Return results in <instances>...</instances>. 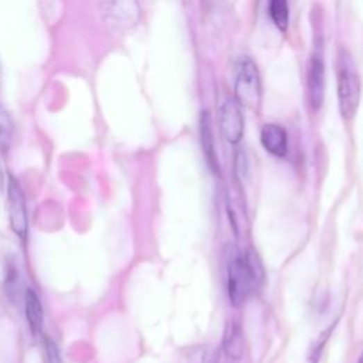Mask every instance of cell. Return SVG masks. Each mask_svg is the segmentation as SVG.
<instances>
[{
  "label": "cell",
  "instance_id": "1",
  "mask_svg": "<svg viewBox=\"0 0 363 363\" xmlns=\"http://www.w3.org/2000/svg\"><path fill=\"white\" fill-rule=\"evenodd\" d=\"M264 284V269L258 255L247 250L236 254L227 267V292L232 305L242 307L258 294Z\"/></svg>",
  "mask_w": 363,
  "mask_h": 363
},
{
  "label": "cell",
  "instance_id": "2",
  "mask_svg": "<svg viewBox=\"0 0 363 363\" xmlns=\"http://www.w3.org/2000/svg\"><path fill=\"white\" fill-rule=\"evenodd\" d=\"M338 103L341 115L345 119L353 118L360 101V77L356 64L348 50L342 49L337 61Z\"/></svg>",
  "mask_w": 363,
  "mask_h": 363
},
{
  "label": "cell",
  "instance_id": "3",
  "mask_svg": "<svg viewBox=\"0 0 363 363\" xmlns=\"http://www.w3.org/2000/svg\"><path fill=\"white\" fill-rule=\"evenodd\" d=\"M236 100L240 105L257 108L261 101V80L257 64L247 56L236 62Z\"/></svg>",
  "mask_w": 363,
  "mask_h": 363
},
{
  "label": "cell",
  "instance_id": "4",
  "mask_svg": "<svg viewBox=\"0 0 363 363\" xmlns=\"http://www.w3.org/2000/svg\"><path fill=\"white\" fill-rule=\"evenodd\" d=\"M8 212L12 230L22 240H26L28 230L26 197L19 182L13 176L9 178L8 186Z\"/></svg>",
  "mask_w": 363,
  "mask_h": 363
},
{
  "label": "cell",
  "instance_id": "5",
  "mask_svg": "<svg viewBox=\"0 0 363 363\" xmlns=\"http://www.w3.org/2000/svg\"><path fill=\"white\" fill-rule=\"evenodd\" d=\"M220 130L230 144H239L244 134V115L237 100H226L220 108Z\"/></svg>",
  "mask_w": 363,
  "mask_h": 363
},
{
  "label": "cell",
  "instance_id": "6",
  "mask_svg": "<svg viewBox=\"0 0 363 363\" xmlns=\"http://www.w3.org/2000/svg\"><path fill=\"white\" fill-rule=\"evenodd\" d=\"M325 94V62L322 53L316 49L312 54L310 71H308V95L310 103L314 110H319L323 103Z\"/></svg>",
  "mask_w": 363,
  "mask_h": 363
},
{
  "label": "cell",
  "instance_id": "7",
  "mask_svg": "<svg viewBox=\"0 0 363 363\" xmlns=\"http://www.w3.org/2000/svg\"><path fill=\"white\" fill-rule=\"evenodd\" d=\"M261 144L269 153L284 158L288 152V134L278 124H266L260 134Z\"/></svg>",
  "mask_w": 363,
  "mask_h": 363
},
{
  "label": "cell",
  "instance_id": "8",
  "mask_svg": "<svg viewBox=\"0 0 363 363\" xmlns=\"http://www.w3.org/2000/svg\"><path fill=\"white\" fill-rule=\"evenodd\" d=\"M24 312L33 335H42L44 328V311L37 294L30 288L24 294Z\"/></svg>",
  "mask_w": 363,
  "mask_h": 363
},
{
  "label": "cell",
  "instance_id": "9",
  "mask_svg": "<svg viewBox=\"0 0 363 363\" xmlns=\"http://www.w3.org/2000/svg\"><path fill=\"white\" fill-rule=\"evenodd\" d=\"M199 124H201V128H199L201 142H202L205 156L208 159L210 169L213 172H219V162H217V156H216L214 140H213V132H212V119L206 111L202 112Z\"/></svg>",
  "mask_w": 363,
  "mask_h": 363
},
{
  "label": "cell",
  "instance_id": "10",
  "mask_svg": "<svg viewBox=\"0 0 363 363\" xmlns=\"http://www.w3.org/2000/svg\"><path fill=\"white\" fill-rule=\"evenodd\" d=\"M223 349L230 359H240L243 356L244 338L239 323L230 322L227 325L224 339H223Z\"/></svg>",
  "mask_w": 363,
  "mask_h": 363
},
{
  "label": "cell",
  "instance_id": "11",
  "mask_svg": "<svg viewBox=\"0 0 363 363\" xmlns=\"http://www.w3.org/2000/svg\"><path fill=\"white\" fill-rule=\"evenodd\" d=\"M217 362V353L212 346L208 345H197L183 349L176 363H216Z\"/></svg>",
  "mask_w": 363,
  "mask_h": 363
},
{
  "label": "cell",
  "instance_id": "12",
  "mask_svg": "<svg viewBox=\"0 0 363 363\" xmlns=\"http://www.w3.org/2000/svg\"><path fill=\"white\" fill-rule=\"evenodd\" d=\"M269 13L277 28L285 31L289 24V8L285 0H274L269 6Z\"/></svg>",
  "mask_w": 363,
  "mask_h": 363
},
{
  "label": "cell",
  "instance_id": "13",
  "mask_svg": "<svg viewBox=\"0 0 363 363\" xmlns=\"http://www.w3.org/2000/svg\"><path fill=\"white\" fill-rule=\"evenodd\" d=\"M13 121L5 107L0 105V152H6L12 144Z\"/></svg>",
  "mask_w": 363,
  "mask_h": 363
},
{
  "label": "cell",
  "instance_id": "14",
  "mask_svg": "<svg viewBox=\"0 0 363 363\" xmlns=\"http://www.w3.org/2000/svg\"><path fill=\"white\" fill-rule=\"evenodd\" d=\"M43 363H61V356H60V349L57 346V344L46 337L44 338V345H43Z\"/></svg>",
  "mask_w": 363,
  "mask_h": 363
},
{
  "label": "cell",
  "instance_id": "15",
  "mask_svg": "<svg viewBox=\"0 0 363 363\" xmlns=\"http://www.w3.org/2000/svg\"><path fill=\"white\" fill-rule=\"evenodd\" d=\"M359 363H363V355L360 356V359H359Z\"/></svg>",
  "mask_w": 363,
  "mask_h": 363
}]
</instances>
